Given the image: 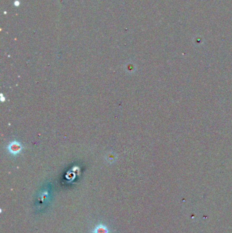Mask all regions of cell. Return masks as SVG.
Returning <instances> with one entry per match:
<instances>
[{"instance_id":"6da1fadb","label":"cell","mask_w":232,"mask_h":233,"mask_svg":"<svg viewBox=\"0 0 232 233\" xmlns=\"http://www.w3.org/2000/svg\"><path fill=\"white\" fill-rule=\"evenodd\" d=\"M108 228H106V226L102 225V224H100L97 226H96V228L94 229L93 233H108Z\"/></svg>"},{"instance_id":"7a4b0ae2","label":"cell","mask_w":232,"mask_h":233,"mask_svg":"<svg viewBox=\"0 0 232 233\" xmlns=\"http://www.w3.org/2000/svg\"><path fill=\"white\" fill-rule=\"evenodd\" d=\"M21 150V147L18 145L16 144H12L10 147V151H11L12 153H17L18 151Z\"/></svg>"}]
</instances>
